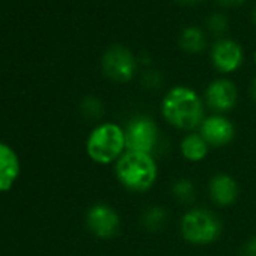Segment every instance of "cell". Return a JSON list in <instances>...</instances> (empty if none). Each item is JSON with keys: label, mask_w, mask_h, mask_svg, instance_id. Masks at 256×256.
I'll use <instances>...</instances> for the list:
<instances>
[{"label": "cell", "mask_w": 256, "mask_h": 256, "mask_svg": "<svg viewBox=\"0 0 256 256\" xmlns=\"http://www.w3.org/2000/svg\"><path fill=\"white\" fill-rule=\"evenodd\" d=\"M163 118L178 130H193L205 119V106L202 98L187 86H175L162 101Z\"/></svg>", "instance_id": "obj_1"}, {"label": "cell", "mask_w": 256, "mask_h": 256, "mask_svg": "<svg viewBox=\"0 0 256 256\" xmlns=\"http://www.w3.org/2000/svg\"><path fill=\"white\" fill-rule=\"evenodd\" d=\"M114 174L122 187L134 193H144L156 184L158 169L151 154L125 151L116 162Z\"/></svg>", "instance_id": "obj_2"}, {"label": "cell", "mask_w": 256, "mask_h": 256, "mask_svg": "<svg viewBox=\"0 0 256 256\" xmlns=\"http://www.w3.org/2000/svg\"><path fill=\"white\" fill-rule=\"evenodd\" d=\"M125 150V133L113 122L96 125L86 139V154L96 164L118 162Z\"/></svg>", "instance_id": "obj_3"}, {"label": "cell", "mask_w": 256, "mask_h": 256, "mask_svg": "<svg viewBox=\"0 0 256 256\" xmlns=\"http://www.w3.org/2000/svg\"><path fill=\"white\" fill-rule=\"evenodd\" d=\"M222 234L218 217L204 208L187 211L181 218V235L194 246H206L214 242Z\"/></svg>", "instance_id": "obj_4"}, {"label": "cell", "mask_w": 256, "mask_h": 256, "mask_svg": "<svg viewBox=\"0 0 256 256\" xmlns=\"http://www.w3.org/2000/svg\"><path fill=\"white\" fill-rule=\"evenodd\" d=\"M125 146L126 151L151 154L158 145L160 132L156 120L150 116H136L125 126Z\"/></svg>", "instance_id": "obj_5"}, {"label": "cell", "mask_w": 256, "mask_h": 256, "mask_svg": "<svg viewBox=\"0 0 256 256\" xmlns=\"http://www.w3.org/2000/svg\"><path fill=\"white\" fill-rule=\"evenodd\" d=\"M101 68L106 77H108L110 80L126 83L136 74L138 59L128 48L122 46H112L102 54Z\"/></svg>", "instance_id": "obj_6"}, {"label": "cell", "mask_w": 256, "mask_h": 256, "mask_svg": "<svg viewBox=\"0 0 256 256\" xmlns=\"http://www.w3.org/2000/svg\"><path fill=\"white\" fill-rule=\"evenodd\" d=\"M86 224L95 236L107 240L118 234L120 228V218L110 205L95 204L86 212Z\"/></svg>", "instance_id": "obj_7"}, {"label": "cell", "mask_w": 256, "mask_h": 256, "mask_svg": "<svg viewBox=\"0 0 256 256\" xmlns=\"http://www.w3.org/2000/svg\"><path fill=\"white\" fill-rule=\"evenodd\" d=\"M199 134L210 146L222 148L232 142L235 136V126L228 118L222 114H212L204 119Z\"/></svg>", "instance_id": "obj_8"}, {"label": "cell", "mask_w": 256, "mask_h": 256, "mask_svg": "<svg viewBox=\"0 0 256 256\" xmlns=\"http://www.w3.org/2000/svg\"><path fill=\"white\" fill-rule=\"evenodd\" d=\"M244 60L241 46L234 40H220L211 50V62L220 72L229 74L236 71Z\"/></svg>", "instance_id": "obj_9"}, {"label": "cell", "mask_w": 256, "mask_h": 256, "mask_svg": "<svg viewBox=\"0 0 256 256\" xmlns=\"http://www.w3.org/2000/svg\"><path fill=\"white\" fill-rule=\"evenodd\" d=\"M236 88L228 78H217L211 82L205 90L206 106L217 113L232 110L236 104Z\"/></svg>", "instance_id": "obj_10"}, {"label": "cell", "mask_w": 256, "mask_h": 256, "mask_svg": "<svg viewBox=\"0 0 256 256\" xmlns=\"http://www.w3.org/2000/svg\"><path fill=\"white\" fill-rule=\"evenodd\" d=\"M22 174L20 157L12 146L0 142V193L10 192Z\"/></svg>", "instance_id": "obj_11"}, {"label": "cell", "mask_w": 256, "mask_h": 256, "mask_svg": "<svg viewBox=\"0 0 256 256\" xmlns=\"http://www.w3.org/2000/svg\"><path fill=\"white\" fill-rule=\"evenodd\" d=\"M208 192L216 205L228 206L232 205L238 198V184L230 175L217 174L210 180Z\"/></svg>", "instance_id": "obj_12"}, {"label": "cell", "mask_w": 256, "mask_h": 256, "mask_svg": "<svg viewBox=\"0 0 256 256\" xmlns=\"http://www.w3.org/2000/svg\"><path fill=\"white\" fill-rule=\"evenodd\" d=\"M210 145L205 142V139L200 134L190 133L181 140V154L187 162L199 163L202 162L208 154Z\"/></svg>", "instance_id": "obj_13"}, {"label": "cell", "mask_w": 256, "mask_h": 256, "mask_svg": "<svg viewBox=\"0 0 256 256\" xmlns=\"http://www.w3.org/2000/svg\"><path fill=\"white\" fill-rule=\"evenodd\" d=\"M180 46L187 53H200L206 47V38L202 29L190 26L186 28L180 36Z\"/></svg>", "instance_id": "obj_14"}, {"label": "cell", "mask_w": 256, "mask_h": 256, "mask_svg": "<svg viewBox=\"0 0 256 256\" xmlns=\"http://www.w3.org/2000/svg\"><path fill=\"white\" fill-rule=\"evenodd\" d=\"M168 223V211L160 205L150 206L142 214V226L150 232H158Z\"/></svg>", "instance_id": "obj_15"}, {"label": "cell", "mask_w": 256, "mask_h": 256, "mask_svg": "<svg viewBox=\"0 0 256 256\" xmlns=\"http://www.w3.org/2000/svg\"><path fill=\"white\" fill-rule=\"evenodd\" d=\"M172 193L174 196L181 200V202H190L194 199V193H196V188L193 186V182L187 178H181V180H176L172 186Z\"/></svg>", "instance_id": "obj_16"}, {"label": "cell", "mask_w": 256, "mask_h": 256, "mask_svg": "<svg viewBox=\"0 0 256 256\" xmlns=\"http://www.w3.org/2000/svg\"><path fill=\"white\" fill-rule=\"evenodd\" d=\"M80 110L82 113L89 118V119H96L102 114V104L101 101L96 98V96H84L82 100V104H80Z\"/></svg>", "instance_id": "obj_17"}, {"label": "cell", "mask_w": 256, "mask_h": 256, "mask_svg": "<svg viewBox=\"0 0 256 256\" xmlns=\"http://www.w3.org/2000/svg\"><path fill=\"white\" fill-rule=\"evenodd\" d=\"M206 26H208L210 32H212L216 35H223L229 29V22H228L226 16H223L220 12H214L208 17Z\"/></svg>", "instance_id": "obj_18"}, {"label": "cell", "mask_w": 256, "mask_h": 256, "mask_svg": "<svg viewBox=\"0 0 256 256\" xmlns=\"http://www.w3.org/2000/svg\"><path fill=\"white\" fill-rule=\"evenodd\" d=\"M142 82H144V84H145L146 88H156V86L160 84L162 77H160V74H158L157 71H148V72H145Z\"/></svg>", "instance_id": "obj_19"}, {"label": "cell", "mask_w": 256, "mask_h": 256, "mask_svg": "<svg viewBox=\"0 0 256 256\" xmlns=\"http://www.w3.org/2000/svg\"><path fill=\"white\" fill-rule=\"evenodd\" d=\"M242 256H256V236L248 240L242 247Z\"/></svg>", "instance_id": "obj_20"}, {"label": "cell", "mask_w": 256, "mask_h": 256, "mask_svg": "<svg viewBox=\"0 0 256 256\" xmlns=\"http://www.w3.org/2000/svg\"><path fill=\"white\" fill-rule=\"evenodd\" d=\"M246 0H217V4L223 8H236L242 5Z\"/></svg>", "instance_id": "obj_21"}, {"label": "cell", "mask_w": 256, "mask_h": 256, "mask_svg": "<svg viewBox=\"0 0 256 256\" xmlns=\"http://www.w3.org/2000/svg\"><path fill=\"white\" fill-rule=\"evenodd\" d=\"M176 2H180L182 5H196V4L202 2V0H176Z\"/></svg>", "instance_id": "obj_22"}, {"label": "cell", "mask_w": 256, "mask_h": 256, "mask_svg": "<svg viewBox=\"0 0 256 256\" xmlns=\"http://www.w3.org/2000/svg\"><path fill=\"white\" fill-rule=\"evenodd\" d=\"M252 95H253V98L256 100V78H254L253 83H252Z\"/></svg>", "instance_id": "obj_23"}, {"label": "cell", "mask_w": 256, "mask_h": 256, "mask_svg": "<svg viewBox=\"0 0 256 256\" xmlns=\"http://www.w3.org/2000/svg\"><path fill=\"white\" fill-rule=\"evenodd\" d=\"M253 20H254V24H256V8H254V12H253Z\"/></svg>", "instance_id": "obj_24"}, {"label": "cell", "mask_w": 256, "mask_h": 256, "mask_svg": "<svg viewBox=\"0 0 256 256\" xmlns=\"http://www.w3.org/2000/svg\"><path fill=\"white\" fill-rule=\"evenodd\" d=\"M254 64H256V53H254Z\"/></svg>", "instance_id": "obj_25"}]
</instances>
